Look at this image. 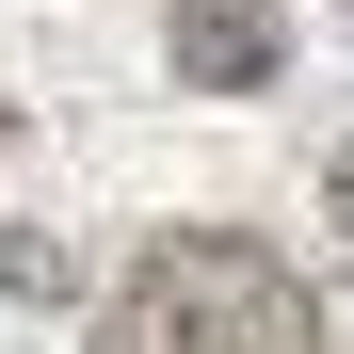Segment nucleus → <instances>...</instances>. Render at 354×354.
Instances as JSON below:
<instances>
[{
  "mask_svg": "<svg viewBox=\"0 0 354 354\" xmlns=\"http://www.w3.org/2000/svg\"><path fill=\"white\" fill-rule=\"evenodd\" d=\"M161 65L194 97H258L290 65V0H161Z\"/></svg>",
  "mask_w": 354,
  "mask_h": 354,
  "instance_id": "nucleus-2",
  "label": "nucleus"
},
{
  "mask_svg": "<svg viewBox=\"0 0 354 354\" xmlns=\"http://www.w3.org/2000/svg\"><path fill=\"white\" fill-rule=\"evenodd\" d=\"M338 17H354V0H338Z\"/></svg>",
  "mask_w": 354,
  "mask_h": 354,
  "instance_id": "nucleus-6",
  "label": "nucleus"
},
{
  "mask_svg": "<svg viewBox=\"0 0 354 354\" xmlns=\"http://www.w3.org/2000/svg\"><path fill=\"white\" fill-rule=\"evenodd\" d=\"M0 290H17V306H65V290H81V258H65V242H32V225H17V242H0Z\"/></svg>",
  "mask_w": 354,
  "mask_h": 354,
  "instance_id": "nucleus-3",
  "label": "nucleus"
},
{
  "mask_svg": "<svg viewBox=\"0 0 354 354\" xmlns=\"http://www.w3.org/2000/svg\"><path fill=\"white\" fill-rule=\"evenodd\" d=\"M0 161H17V97H0Z\"/></svg>",
  "mask_w": 354,
  "mask_h": 354,
  "instance_id": "nucleus-5",
  "label": "nucleus"
},
{
  "mask_svg": "<svg viewBox=\"0 0 354 354\" xmlns=\"http://www.w3.org/2000/svg\"><path fill=\"white\" fill-rule=\"evenodd\" d=\"M322 225H338V242H354V145L322 161Z\"/></svg>",
  "mask_w": 354,
  "mask_h": 354,
  "instance_id": "nucleus-4",
  "label": "nucleus"
},
{
  "mask_svg": "<svg viewBox=\"0 0 354 354\" xmlns=\"http://www.w3.org/2000/svg\"><path fill=\"white\" fill-rule=\"evenodd\" d=\"M97 354H322V290L290 274L258 225H161L113 274Z\"/></svg>",
  "mask_w": 354,
  "mask_h": 354,
  "instance_id": "nucleus-1",
  "label": "nucleus"
}]
</instances>
